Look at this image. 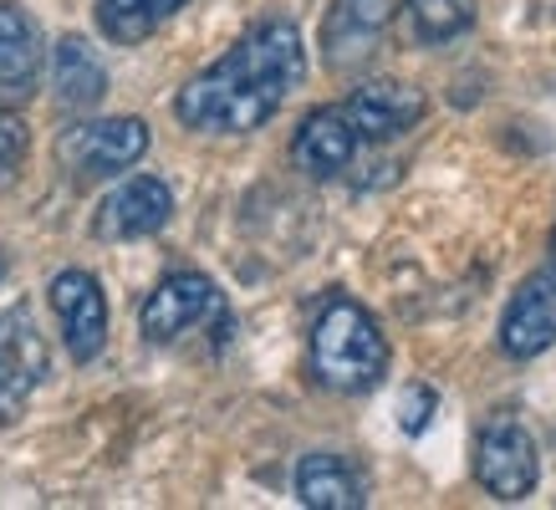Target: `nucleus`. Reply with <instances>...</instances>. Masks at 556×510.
Listing matches in <instances>:
<instances>
[{"label":"nucleus","mask_w":556,"mask_h":510,"mask_svg":"<svg viewBox=\"0 0 556 510\" xmlns=\"http://www.w3.org/2000/svg\"><path fill=\"white\" fill-rule=\"evenodd\" d=\"M51 373L47 342L36 332L26 311H5L0 317V419H16V408L36 393V383Z\"/></svg>","instance_id":"obj_9"},{"label":"nucleus","mask_w":556,"mask_h":510,"mask_svg":"<svg viewBox=\"0 0 556 510\" xmlns=\"http://www.w3.org/2000/svg\"><path fill=\"white\" fill-rule=\"evenodd\" d=\"M393 26V0H332L321 21V56L332 72H357L383 47V31Z\"/></svg>","instance_id":"obj_6"},{"label":"nucleus","mask_w":556,"mask_h":510,"mask_svg":"<svg viewBox=\"0 0 556 510\" xmlns=\"http://www.w3.org/2000/svg\"><path fill=\"white\" fill-rule=\"evenodd\" d=\"M312 373L332 393H372L388 378V337L368 306L338 302L321 306L312 322Z\"/></svg>","instance_id":"obj_2"},{"label":"nucleus","mask_w":556,"mask_h":510,"mask_svg":"<svg viewBox=\"0 0 556 510\" xmlns=\"http://www.w3.org/2000/svg\"><path fill=\"white\" fill-rule=\"evenodd\" d=\"M342 107H348L357 138H368V143H388V138H404L408 128L424 118V107H429V102H424L419 87L399 82V77H378V82L357 87Z\"/></svg>","instance_id":"obj_11"},{"label":"nucleus","mask_w":556,"mask_h":510,"mask_svg":"<svg viewBox=\"0 0 556 510\" xmlns=\"http://www.w3.org/2000/svg\"><path fill=\"white\" fill-rule=\"evenodd\" d=\"M31 149V133H26V123L16 113H0V169H16L21 158Z\"/></svg>","instance_id":"obj_19"},{"label":"nucleus","mask_w":556,"mask_h":510,"mask_svg":"<svg viewBox=\"0 0 556 510\" xmlns=\"http://www.w3.org/2000/svg\"><path fill=\"white\" fill-rule=\"evenodd\" d=\"M393 26L408 47H444L475 26V0H399Z\"/></svg>","instance_id":"obj_16"},{"label":"nucleus","mask_w":556,"mask_h":510,"mask_svg":"<svg viewBox=\"0 0 556 510\" xmlns=\"http://www.w3.org/2000/svg\"><path fill=\"white\" fill-rule=\"evenodd\" d=\"M434 408H439V393L429 388V383H414V388L399 398V424H404V434H424L429 419H434Z\"/></svg>","instance_id":"obj_18"},{"label":"nucleus","mask_w":556,"mask_h":510,"mask_svg":"<svg viewBox=\"0 0 556 510\" xmlns=\"http://www.w3.org/2000/svg\"><path fill=\"white\" fill-rule=\"evenodd\" d=\"M306 77V47L302 31L291 21H261L240 36L236 47L204 72H194L174 113L194 133H255L261 123L281 113V102L291 98V87Z\"/></svg>","instance_id":"obj_1"},{"label":"nucleus","mask_w":556,"mask_h":510,"mask_svg":"<svg viewBox=\"0 0 556 510\" xmlns=\"http://www.w3.org/2000/svg\"><path fill=\"white\" fill-rule=\"evenodd\" d=\"M357 128L348 118V107L332 102V107H317V113H306L296 138H291V158H296V169L312 174V179H338L348 164L357 158Z\"/></svg>","instance_id":"obj_12"},{"label":"nucleus","mask_w":556,"mask_h":510,"mask_svg":"<svg viewBox=\"0 0 556 510\" xmlns=\"http://www.w3.org/2000/svg\"><path fill=\"white\" fill-rule=\"evenodd\" d=\"M556 342V266L526 276L521 286L510 291L506 317H501V347L516 362L541 357Z\"/></svg>","instance_id":"obj_8"},{"label":"nucleus","mask_w":556,"mask_h":510,"mask_svg":"<svg viewBox=\"0 0 556 510\" xmlns=\"http://www.w3.org/2000/svg\"><path fill=\"white\" fill-rule=\"evenodd\" d=\"M143 153H149V123H143V118L72 123L67 133L56 138V158H62V169H67L77 184L113 179V174L134 169Z\"/></svg>","instance_id":"obj_3"},{"label":"nucleus","mask_w":556,"mask_h":510,"mask_svg":"<svg viewBox=\"0 0 556 510\" xmlns=\"http://www.w3.org/2000/svg\"><path fill=\"white\" fill-rule=\"evenodd\" d=\"M0 276H5V255H0Z\"/></svg>","instance_id":"obj_21"},{"label":"nucleus","mask_w":556,"mask_h":510,"mask_svg":"<svg viewBox=\"0 0 556 510\" xmlns=\"http://www.w3.org/2000/svg\"><path fill=\"white\" fill-rule=\"evenodd\" d=\"M475 480L485 485V495H495L501 506H516L536 490L541 480V455L531 429L516 419H490L475 439Z\"/></svg>","instance_id":"obj_4"},{"label":"nucleus","mask_w":556,"mask_h":510,"mask_svg":"<svg viewBox=\"0 0 556 510\" xmlns=\"http://www.w3.org/2000/svg\"><path fill=\"white\" fill-rule=\"evenodd\" d=\"M51 92L67 113H87L98 107L108 92V67L98 62V51L87 47L83 36H62L51 47Z\"/></svg>","instance_id":"obj_15"},{"label":"nucleus","mask_w":556,"mask_h":510,"mask_svg":"<svg viewBox=\"0 0 556 510\" xmlns=\"http://www.w3.org/2000/svg\"><path fill=\"white\" fill-rule=\"evenodd\" d=\"M189 0H92L98 31L118 47H138L143 36H153L174 11H185Z\"/></svg>","instance_id":"obj_17"},{"label":"nucleus","mask_w":556,"mask_h":510,"mask_svg":"<svg viewBox=\"0 0 556 510\" xmlns=\"http://www.w3.org/2000/svg\"><path fill=\"white\" fill-rule=\"evenodd\" d=\"M174 215V194L164 179L153 174H138L128 184H118L108 200L98 204V240H143V235H159Z\"/></svg>","instance_id":"obj_10"},{"label":"nucleus","mask_w":556,"mask_h":510,"mask_svg":"<svg viewBox=\"0 0 556 510\" xmlns=\"http://www.w3.org/2000/svg\"><path fill=\"white\" fill-rule=\"evenodd\" d=\"M296 500L306 510H363L368 485L342 455H306L296 464Z\"/></svg>","instance_id":"obj_14"},{"label":"nucleus","mask_w":556,"mask_h":510,"mask_svg":"<svg viewBox=\"0 0 556 510\" xmlns=\"http://www.w3.org/2000/svg\"><path fill=\"white\" fill-rule=\"evenodd\" d=\"M41 26L21 5H0V102H26L41 87Z\"/></svg>","instance_id":"obj_13"},{"label":"nucleus","mask_w":556,"mask_h":510,"mask_svg":"<svg viewBox=\"0 0 556 510\" xmlns=\"http://www.w3.org/2000/svg\"><path fill=\"white\" fill-rule=\"evenodd\" d=\"M552 266H556V230H552Z\"/></svg>","instance_id":"obj_20"},{"label":"nucleus","mask_w":556,"mask_h":510,"mask_svg":"<svg viewBox=\"0 0 556 510\" xmlns=\"http://www.w3.org/2000/svg\"><path fill=\"white\" fill-rule=\"evenodd\" d=\"M225 317V296L204 271H174L149 291V302L138 311V327L149 342H179L194 327Z\"/></svg>","instance_id":"obj_5"},{"label":"nucleus","mask_w":556,"mask_h":510,"mask_svg":"<svg viewBox=\"0 0 556 510\" xmlns=\"http://www.w3.org/2000/svg\"><path fill=\"white\" fill-rule=\"evenodd\" d=\"M51 311L62 322V342H67L72 362H92L108 342V302H102L98 276L87 271H62L51 276Z\"/></svg>","instance_id":"obj_7"}]
</instances>
